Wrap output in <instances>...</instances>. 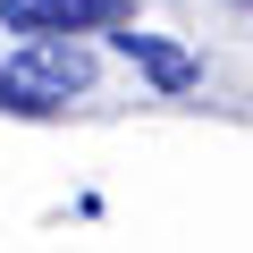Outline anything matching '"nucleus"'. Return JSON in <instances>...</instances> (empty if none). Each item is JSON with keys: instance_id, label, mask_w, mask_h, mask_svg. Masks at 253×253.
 Here are the masks:
<instances>
[{"instance_id": "7ed1b4c3", "label": "nucleus", "mask_w": 253, "mask_h": 253, "mask_svg": "<svg viewBox=\"0 0 253 253\" xmlns=\"http://www.w3.org/2000/svg\"><path fill=\"white\" fill-rule=\"evenodd\" d=\"M110 42L135 59V68H144L161 93H186V84L203 76V68H194V51H177V42H161V34H135V26H126V34H110Z\"/></svg>"}, {"instance_id": "f257e3e1", "label": "nucleus", "mask_w": 253, "mask_h": 253, "mask_svg": "<svg viewBox=\"0 0 253 253\" xmlns=\"http://www.w3.org/2000/svg\"><path fill=\"white\" fill-rule=\"evenodd\" d=\"M84 84H93L84 42H26L17 59H0V110H26V118L68 110V93H84Z\"/></svg>"}, {"instance_id": "20e7f679", "label": "nucleus", "mask_w": 253, "mask_h": 253, "mask_svg": "<svg viewBox=\"0 0 253 253\" xmlns=\"http://www.w3.org/2000/svg\"><path fill=\"white\" fill-rule=\"evenodd\" d=\"M236 9H253V0H236Z\"/></svg>"}, {"instance_id": "f03ea898", "label": "nucleus", "mask_w": 253, "mask_h": 253, "mask_svg": "<svg viewBox=\"0 0 253 253\" xmlns=\"http://www.w3.org/2000/svg\"><path fill=\"white\" fill-rule=\"evenodd\" d=\"M135 0H0V34L17 42H76V34H126Z\"/></svg>"}]
</instances>
